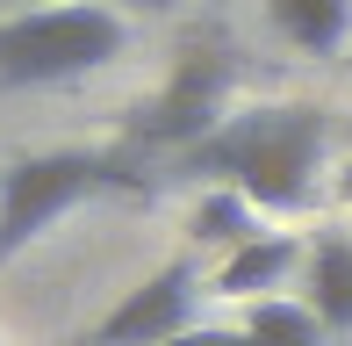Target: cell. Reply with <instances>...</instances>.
Returning a JSON list of instances; mask_svg holds the SVG:
<instances>
[{"instance_id":"cell-10","label":"cell","mask_w":352,"mask_h":346,"mask_svg":"<svg viewBox=\"0 0 352 346\" xmlns=\"http://www.w3.org/2000/svg\"><path fill=\"white\" fill-rule=\"evenodd\" d=\"M245 339L252 346H324V318H316L302 296H266V303H245Z\"/></svg>"},{"instance_id":"cell-4","label":"cell","mask_w":352,"mask_h":346,"mask_svg":"<svg viewBox=\"0 0 352 346\" xmlns=\"http://www.w3.org/2000/svg\"><path fill=\"white\" fill-rule=\"evenodd\" d=\"M230 87H237V58L216 51V43H195L187 58H173V80L137 108L130 137L151 145V152H166V159H180L187 145H201V137L230 116Z\"/></svg>"},{"instance_id":"cell-1","label":"cell","mask_w":352,"mask_h":346,"mask_svg":"<svg viewBox=\"0 0 352 346\" xmlns=\"http://www.w3.org/2000/svg\"><path fill=\"white\" fill-rule=\"evenodd\" d=\"M331 152H338V116L324 101H252L230 108L201 145H187L173 173L201 187H237L266 216H302Z\"/></svg>"},{"instance_id":"cell-11","label":"cell","mask_w":352,"mask_h":346,"mask_svg":"<svg viewBox=\"0 0 352 346\" xmlns=\"http://www.w3.org/2000/svg\"><path fill=\"white\" fill-rule=\"evenodd\" d=\"M166 346H252V339H245V325H187Z\"/></svg>"},{"instance_id":"cell-12","label":"cell","mask_w":352,"mask_h":346,"mask_svg":"<svg viewBox=\"0 0 352 346\" xmlns=\"http://www.w3.org/2000/svg\"><path fill=\"white\" fill-rule=\"evenodd\" d=\"M122 8H130V14H173L180 0H122Z\"/></svg>"},{"instance_id":"cell-7","label":"cell","mask_w":352,"mask_h":346,"mask_svg":"<svg viewBox=\"0 0 352 346\" xmlns=\"http://www.w3.org/2000/svg\"><path fill=\"white\" fill-rule=\"evenodd\" d=\"M302 303L324 318V332H352V238H345V231H316V238H309Z\"/></svg>"},{"instance_id":"cell-3","label":"cell","mask_w":352,"mask_h":346,"mask_svg":"<svg viewBox=\"0 0 352 346\" xmlns=\"http://www.w3.org/2000/svg\"><path fill=\"white\" fill-rule=\"evenodd\" d=\"M137 195V173L122 152H94V145H58V152H22L0 166V267L22 260L58 216L87 210L101 195Z\"/></svg>"},{"instance_id":"cell-5","label":"cell","mask_w":352,"mask_h":346,"mask_svg":"<svg viewBox=\"0 0 352 346\" xmlns=\"http://www.w3.org/2000/svg\"><path fill=\"white\" fill-rule=\"evenodd\" d=\"M201 296H209L201 260L195 253H173V260H158L137 289H122L116 303L94 318V332L79 339V346H166L173 332L195 325V303H201Z\"/></svg>"},{"instance_id":"cell-2","label":"cell","mask_w":352,"mask_h":346,"mask_svg":"<svg viewBox=\"0 0 352 346\" xmlns=\"http://www.w3.org/2000/svg\"><path fill=\"white\" fill-rule=\"evenodd\" d=\"M130 51V14L101 0H43L0 14V87H72Z\"/></svg>"},{"instance_id":"cell-8","label":"cell","mask_w":352,"mask_h":346,"mask_svg":"<svg viewBox=\"0 0 352 346\" xmlns=\"http://www.w3.org/2000/svg\"><path fill=\"white\" fill-rule=\"evenodd\" d=\"M266 22H274L280 43L309 58H331L352 43V0H266Z\"/></svg>"},{"instance_id":"cell-9","label":"cell","mask_w":352,"mask_h":346,"mask_svg":"<svg viewBox=\"0 0 352 346\" xmlns=\"http://www.w3.org/2000/svg\"><path fill=\"white\" fill-rule=\"evenodd\" d=\"M252 216H259V210H252L237 187H201L195 216H187V253H237L245 238H259Z\"/></svg>"},{"instance_id":"cell-15","label":"cell","mask_w":352,"mask_h":346,"mask_svg":"<svg viewBox=\"0 0 352 346\" xmlns=\"http://www.w3.org/2000/svg\"><path fill=\"white\" fill-rule=\"evenodd\" d=\"M22 8H43V0H22Z\"/></svg>"},{"instance_id":"cell-13","label":"cell","mask_w":352,"mask_h":346,"mask_svg":"<svg viewBox=\"0 0 352 346\" xmlns=\"http://www.w3.org/2000/svg\"><path fill=\"white\" fill-rule=\"evenodd\" d=\"M338 202H345V210H352V159L338 166Z\"/></svg>"},{"instance_id":"cell-14","label":"cell","mask_w":352,"mask_h":346,"mask_svg":"<svg viewBox=\"0 0 352 346\" xmlns=\"http://www.w3.org/2000/svg\"><path fill=\"white\" fill-rule=\"evenodd\" d=\"M338 145H345V159H352V116H345V123H338Z\"/></svg>"},{"instance_id":"cell-6","label":"cell","mask_w":352,"mask_h":346,"mask_svg":"<svg viewBox=\"0 0 352 346\" xmlns=\"http://www.w3.org/2000/svg\"><path fill=\"white\" fill-rule=\"evenodd\" d=\"M302 260H309V238H295V231H259V238H245L237 253L216 260L209 289L223 303H266V296L287 289V274H302Z\"/></svg>"}]
</instances>
